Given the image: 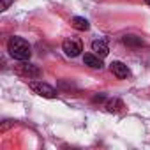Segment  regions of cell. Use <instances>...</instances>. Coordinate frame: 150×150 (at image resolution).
Masks as SVG:
<instances>
[{"label": "cell", "mask_w": 150, "mask_h": 150, "mask_svg": "<svg viewBox=\"0 0 150 150\" xmlns=\"http://www.w3.org/2000/svg\"><path fill=\"white\" fill-rule=\"evenodd\" d=\"M13 4V0H2V11H6V9H9V6Z\"/></svg>", "instance_id": "11"}, {"label": "cell", "mask_w": 150, "mask_h": 150, "mask_svg": "<svg viewBox=\"0 0 150 150\" xmlns=\"http://www.w3.org/2000/svg\"><path fill=\"white\" fill-rule=\"evenodd\" d=\"M71 25H72V28H76V30H80V32H85V30L90 28V23H88L85 18H81V16H74V18L71 20Z\"/></svg>", "instance_id": "9"}, {"label": "cell", "mask_w": 150, "mask_h": 150, "mask_svg": "<svg viewBox=\"0 0 150 150\" xmlns=\"http://www.w3.org/2000/svg\"><path fill=\"white\" fill-rule=\"evenodd\" d=\"M92 51H94L97 57H101V58L108 57V53H110V48H108V42H106V39H96V41L92 42Z\"/></svg>", "instance_id": "6"}, {"label": "cell", "mask_w": 150, "mask_h": 150, "mask_svg": "<svg viewBox=\"0 0 150 150\" xmlns=\"http://www.w3.org/2000/svg\"><path fill=\"white\" fill-rule=\"evenodd\" d=\"M110 69H111V72L115 74V76H117L118 80H125V78H129V76H131V71H129V67H127L125 64L118 62V60L111 62V64H110Z\"/></svg>", "instance_id": "5"}, {"label": "cell", "mask_w": 150, "mask_h": 150, "mask_svg": "<svg viewBox=\"0 0 150 150\" xmlns=\"http://www.w3.org/2000/svg\"><path fill=\"white\" fill-rule=\"evenodd\" d=\"M14 71L20 74V76L28 78V80H30V78H39V76H41V69H39L37 65L27 62V60H23L21 64H18V65L14 67Z\"/></svg>", "instance_id": "4"}, {"label": "cell", "mask_w": 150, "mask_h": 150, "mask_svg": "<svg viewBox=\"0 0 150 150\" xmlns=\"http://www.w3.org/2000/svg\"><path fill=\"white\" fill-rule=\"evenodd\" d=\"M62 50H64V53H65L67 57L74 58V57L81 55V51H83V44H81V41H80V39L67 37V39L62 42Z\"/></svg>", "instance_id": "3"}, {"label": "cell", "mask_w": 150, "mask_h": 150, "mask_svg": "<svg viewBox=\"0 0 150 150\" xmlns=\"http://www.w3.org/2000/svg\"><path fill=\"white\" fill-rule=\"evenodd\" d=\"M28 87L32 88L34 94H37V96H41V97H44V99H55V97L58 96L57 90H55L51 85L44 83V81H28Z\"/></svg>", "instance_id": "2"}, {"label": "cell", "mask_w": 150, "mask_h": 150, "mask_svg": "<svg viewBox=\"0 0 150 150\" xmlns=\"http://www.w3.org/2000/svg\"><path fill=\"white\" fill-rule=\"evenodd\" d=\"M104 108H106L108 113H120L125 106H124V103H122L118 97H113V99H108V101H106V106H104Z\"/></svg>", "instance_id": "8"}, {"label": "cell", "mask_w": 150, "mask_h": 150, "mask_svg": "<svg viewBox=\"0 0 150 150\" xmlns=\"http://www.w3.org/2000/svg\"><path fill=\"white\" fill-rule=\"evenodd\" d=\"M122 42H124L125 46H129V48H141V46L145 44L143 39L138 37V35H124V37H122Z\"/></svg>", "instance_id": "10"}, {"label": "cell", "mask_w": 150, "mask_h": 150, "mask_svg": "<svg viewBox=\"0 0 150 150\" xmlns=\"http://www.w3.org/2000/svg\"><path fill=\"white\" fill-rule=\"evenodd\" d=\"M146 4H148V6H150V0H146Z\"/></svg>", "instance_id": "13"}, {"label": "cell", "mask_w": 150, "mask_h": 150, "mask_svg": "<svg viewBox=\"0 0 150 150\" xmlns=\"http://www.w3.org/2000/svg\"><path fill=\"white\" fill-rule=\"evenodd\" d=\"M83 64L88 65V67H92V69H101V67H103V60H101V57H97L96 53H87V55L83 57Z\"/></svg>", "instance_id": "7"}, {"label": "cell", "mask_w": 150, "mask_h": 150, "mask_svg": "<svg viewBox=\"0 0 150 150\" xmlns=\"http://www.w3.org/2000/svg\"><path fill=\"white\" fill-rule=\"evenodd\" d=\"M94 103H103L104 101V94H99V96H94V99H92Z\"/></svg>", "instance_id": "12"}, {"label": "cell", "mask_w": 150, "mask_h": 150, "mask_svg": "<svg viewBox=\"0 0 150 150\" xmlns=\"http://www.w3.org/2000/svg\"><path fill=\"white\" fill-rule=\"evenodd\" d=\"M7 51H9V55H11L14 60H18V62L28 60L30 55H32L30 44H28L23 37H18V35L11 37V39L7 41Z\"/></svg>", "instance_id": "1"}]
</instances>
